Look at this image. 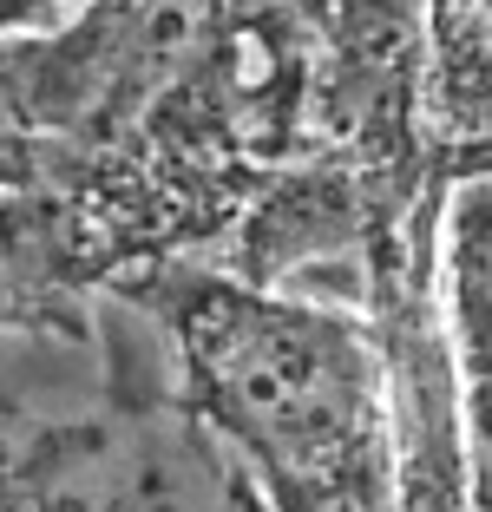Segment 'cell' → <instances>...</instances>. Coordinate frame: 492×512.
<instances>
[{
    "label": "cell",
    "mask_w": 492,
    "mask_h": 512,
    "mask_svg": "<svg viewBox=\"0 0 492 512\" xmlns=\"http://www.w3.org/2000/svg\"><path fill=\"white\" fill-rule=\"evenodd\" d=\"M105 401L79 421L33 427L7 467V512H269L263 480L184 388L125 342V302L105 296Z\"/></svg>",
    "instance_id": "3"
},
{
    "label": "cell",
    "mask_w": 492,
    "mask_h": 512,
    "mask_svg": "<svg viewBox=\"0 0 492 512\" xmlns=\"http://www.w3.org/2000/svg\"><path fill=\"white\" fill-rule=\"evenodd\" d=\"M105 296L164 329L184 394L256 467L269 512H394V401L368 309L283 302L191 256Z\"/></svg>",
    "instance_id": "1"
},
{
    "label": "cell",
    "mask_w": 492,
    "mask_h": 512,
    "mask_svg": "<svg viewBox=\"0 0 492 512\" xmlns=\"http://www.w3.org/2000/svg\"><path fill=\"white\" fill-rule=\"evenodd\" d=\"M250 40V151L407 178L440 158L433 0H237Z\"/></svg>",
    "instance_id": "2"
}]
</instances>
